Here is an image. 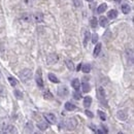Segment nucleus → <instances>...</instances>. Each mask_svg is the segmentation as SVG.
Wrapping results in <instances>:
<instances>
[{
    "mask_svg": "<svg viewBox=\"0 0 134 134\" xmlns=\"http://www.w3.org/2000/svg\"><path fill=\"white\" fill-rule=\"evenodd\" d=\"M73 98H74L75 100H80L81 98H82V94L80 92H77V91L75 90L74 92H73Z\"/></svg>",
    "mask_w": 134,
    "mask_h": 134,
    "instance_id": "31",
    "label": "nucleus"
},
{
    "mask_svg": "<svg viewBox=\"0 0 134 134\" xmlns=\"http://www.w3.org/2000/svg\"><path fill=\"white\" fill-rule=\"evenodd\" d=\"M95 45H96V44H95ZM101 47H102V45H101V44H97V45H96V46H95V48H94V52H93V54H94L95 57H97V56L100 54Z\"/></svg>",
    "mask_w": 134,
    "mask_h": 134,
    "instance_id": "13",
    "label": "nucleus"
},
{
    "mask_svg": "<svg viewBox=\"0 0 134 134\" xmlns=\"http://www.w3.org/2000/svg\"><path fill=\"white\" fill-rule=\"evenodd\" d=\"M32 20L36 23H41L42 21H44V15L40 12H36V13H34V15H32Z\"/></svg>",
    "mask_w": 134,
    "mask_h": 134,
    "instance_id": "6",
    "label": "nucleus"
},
{
    "mask_svg": "<svg viewBox=\"0 0 134 134\" xmlns=\"http://www.w3.org/2000/svg\"><path fill=\"white\" fill-rule=\"evenodd\" d=\"M5 94V89L3 86H0V97H3Z\"/></svg>",
    "mask_w": 134,
    "mask_h": 134,
    "instance_id": "35",
    "label": "nucleus"
},
{
    "mask_svg": "<svg viewBox=\"0 0 134 134\" xmlns=\"http://www.w3.org/2000/svg\"><path fill=\"white\" fill-rule=\"evenodd\" d=\"M82 88H83V92H84V93H89L90 90H91L90 84L87 83V82H84V83L82 84Z\"/></svg>",
    "mask_w": 134,
    "mask_h": 134,
    "instance_id": "10",
    "label": "nucleus"
},
{
    "mask_svg": "<svg viewBox=\"0 0 134 134\" xmlns=\"http://www.w3.org/2000/svg\"><path fill=\"white\" fill-rule=\"evenodd\" d=\"M81 68H82V64L80 63V64H79V66H77V71H80V70H81Z\"/></svg>",
    "mask_w": 134,
    "mask_h": 134,
    "instance_id": "37",
    "label": "nucleus"
},
{
    "mask_svg": "<svg viewBox=\"0 0 134 134\" xmlns=\"http://www.w3.org/2000/svg\"><path fill=\"white\" fill-rule=\"evenodd\" d=\"M130 10H131V8H130V6L128 4H123L122 5V11L124 13H129Z\"/></svg>",
    "mask_w": 134,
    "mask_h": 134,
    "instance_id": "28",
    "label": "nucleus"
},
{
    "mask_svg": "<svg viewBox=\"0 0 134 134\" xmlns=\"http://www.w3.org/2000/svg\"><path fill=\"white\" fill-rule=\"evenodd\" d=\"M72 2H73V5L75 6V7H81V6L83 5L81 0H72Z\"/></svg>",
    "mask_w": 134,
    "mask_h": 134,
    "instance_id": "33",
    "label": "nucleus"
},
{
    "mask_svg": "<svg viewBox=\"0 0 134 134\" xmlns=\"http://www.w3.org/2000/svg\"><path fill=\"white\" fill-rule=\"evenodd\" d=\"M33 124H32V122H28L27 124H26V126H25V129H26V132H32L33 131Z\"/></svg>",
    "mask_w": 134,
    "mask_h": 134,
    "instance_id": "24",
    "label": "nucleus"
},
{
    "mask_svg": "<svg viewBox=\"0 0 134 134\" xmlns=\"http://www.w3.org/2000/svg\"><path fill=\"white\" fill-rule=\"evenodd\" d=\"M87 1H89V2H92V1H93V0H87Z\"/></svg>",
    "mask_w": 134,
    "mask_h": 134,
    "instance_id": "39",
    "label": "nucleus"
},
{
    "mask_svg": "<svg viewBox=\"0 0 134 134\" xmlns=\"http://www.w3.org/2000/svg\"><path fill=\"white\" fill-rule=\"evenodd\" d=\"M22 20L25 21V22H30L32 20V16L29 15V13H24V15H22Z\"/></svg>",
    "mask_w": 134,
    "mask_h": 134,
    "instance_id": "26",
    "label": "nucleus"
},
{
    "mask_svg": "<svg viewBox=\"0 0 134 134\" xmlns=\"http://www.w3.org/2000/svg\"><path fill=\"white\" fill-rule=\"evenodd\" d=\"M85 112H86V115H87V117H89V118H91V119H92V118H94V115H93V112L92 111H90V110H86V111H85Z\"/></svg>",
    "mask_w": 134,
    "mask_h": 134,
    "instance_id": "36",
    "label": "nucleus"
},
{
    "mask_svg": "<svg viewBox=\"0 0 134 134\" xmlns=\"http://www.w3.org/2000/svg\"><path fill=\"white\" fill-rule=\"evenodd\" d=\"M76 126H77V121L74 118L69 119L67 121V123H66V127H67L68 130H74L76 128Z\"/></svg>",
    "mask_w": 134,
    "mask_h": 134,
    "instance_id": "3",
    "label": "nucleus"
},
{
    "mask_svg": "<svg viewBox=\"0 0 134 134\" xmlns=\"http://www.w3.org/2000/svg\"><path fill=\"white\" fill-rule=\"evenodd\" d=\"M44 98H45V99H46V100H53L54 99V96L52 95L51 92L46 91V92H45V94H44Z\"/></svg>",
    "mask_w": 134,
    "mask_h": 134,
    "instance_id": "25",
    "label": "nucleus"
},
{
    "mask_svg": "<svg viewBox=\"0 0 134 134\" xmlns=\"http://www.w3.org/2000/svg\"><path fill=\"white\" fill-rule=\"evenodd\" d=\"M98 115H99L101 121H105V120H106V115H105V112H103L101 110H98Z\"/></svg>",
    "mask_w": 134,
    "mask_h": 134,
    "instance_id": "32",
    "label": "nucleus"
},
{
    "mask_svg": "<svg viewBox=\"0 0 134 134\" xmlns=\"http://www.w3.org/2000/svg\"><path fill=\"white\" fill-rule=\"evenodd\" d=\"M107 16H108V18L111 19V20H112V19H116V18L118 17V11H117L116 9H111V10L108 11Z\"/></svg>",
    "mask_w": 134,
    "mask_h": 134,
    "instance_id": "16",
    "label": "nucleus"
},
{
    "mask_svg": "<svg viewBox=\"0 0 134 134\" xmlns=\"http://www.w3.org/2000/svg\"><path fill=\"white\" fill-rule=\"evenodd\" d=\"M117 117H118V119L122 120V121H125L127 119V112H125L124 110H120V111H118Z\"/></svg>",
    "mask_w": 134,
    "mask_h": 134,
    "instance_id": "11",
    "label": "nucleus"
},
{
    "mask_svg": "<svg viewBox=\"0 0 134 134\" xmlns=\"http://www.w3.org/2000/svg\"><path fill=\"white\" fill-rule=\"evenodd\" d=\"M98 38H99V36H98V34H97V33H94V34L92 35V42H93L94 45L98 41Z\"/></svg>",
    "mask_w": 134,
    "mask_h": 134,
    "instance_id": "34",
    "label": "nucleus"
},
{
    "mask_svg": "<svg viewBox=\"0 0 134 134\" xmlns=\"http://www.w3.org/2000/svg\"><path fill=\"white\" fill-rule=\"evenodd\" d=\"M90 38H91V33H90L89 30H86V31H85V35H84V45H87V44H88V41H89Z\"/></svg>",
    "mask_w": 134,
    "mask_h": 134,
    "instance_id": "12",
    "label": "nucleus"
},
{
    "mask_svg": "<svg viewBox=\"0 0 134 134\" xmlns=\"http://www.w3.org/2000/svg\"><path fill=\"white\" fill-rule=\"evenodd\" d=\"M81 69L83 70V72L89 73L91 71V65L89 64V63H87V64H85V65H82V68Z\"/></svg>",
    "mask_w": 134,
    "mask_h": 134,
    "instance_id": "18",
    "label": "nucleus"
},
{
    "mask_svg": "<svg viewBox=\"0 0 134 134\" xmlns=\"http://www.w3.org/2000/svg\"><path fill=\"white\" fill-rule=\"evenodd\" d=\"M35 81H36V84L39 88L44 87V81H42V77H41V70L37 69V72H36V76H35Z\"/></svg>",
    "mask_w": 134,
    "mask_h": 134,
    "instance_id": "4",
    "label": "nucleus"
},
{
    "mask_svg": "<svg viewBox=\"0 0 134 134\" xmlns=\"http://www.w3.org/2000/svg\"><path fill=\"white\" fill-rule=\"evenodd\" d=\"M69 94V90L66 86H61L58 88V95L61 97V98H65L67 97Z\"/></svg>",
    "mask_w": 134,
    "mask_h": 134,
    "instance_id": "2",
    "label": "nucleus"
},
{
    "mask_svg": "<svg viewBox=\"0 0 134 134\" xmlns=\"http://www.w3.org/2000/svg\"><path fill=\"white\" fill-rule=\"evenodd\" d=\"M45 119L46 120V122H48L50 124H55L56 122H57V118H56V116L54 114H45L44 115Z\"/></svg>",
    "mask_w": 134,
    "mask_h": 134,
    "instance_id": "5",
    "label": "nucleus"
},
{
    "mask_svg": "<svg viewBox=\"0 0 134 134\" xmlns=\"http://www.w3.org/2000/svg\"><path fill=\"white\" fill-rule=\"evenodd\" d=\"M115 1H116V2H120V1H121V0H115Z\"/></svg>",
    "mask_w": 134,
    "mask_h": 134,
    "instance_id": "38",
    "label": "nucleus"
},
{
    "mask_svg": "<svg viewBox=\"0 0 134 134\" xmlns=\"http://www.w3.org/2000/svg\"><path fill=\"white\" fill-rule=\"evenodd\" d=\"M46 60H47L48 64H54V63H56L58 61V56L56 54H51V55H48V57H47Z\"/></svg>",
    "mask_w": 134,
    "mask_h": 134,
    "instance_id": "8",
    "label": "nucleus"
},
{
    "mask_svg": "<svg viewBox=\"0 0 134 134\" xmlns=\"http://www.w3.org/2000/svg\"><path fill=\"white\" fill-rule=\"evenodd\" d=\"M106 8H107V4L106 3H102V4H100L99 6H98L97 12L98 13H102V12H104V10H106Z\"/></svg>",
    "mask_w": 134,
    "mask_h": 134,
    "instance_id": "15",
    "label": "nucleus"
},
{
    "mask_svg": "<svg viewBox=\"0 0 134 134\" xmlns=\"http://www.w3.org/2000/svg\"><path fill=\"white\" fill-rule=\"evenodd\" d=\"M64 106H65V109L68 110V111H71V110L75 109V105L72 104V103H70V102H66Z\"/></svg>",
    "mask_w": 134,
    "mask_h": 134,
    "instance_id": "20",
    "label": "nucleus"
},
{
    "mask_svg": "<svg viewBox=\"0 0 134 134\" xmlns=\"http://www.w3.org/2000/svg\"><path fill=\"white\" fill-rule=\"evenodd\" d=\"M97 97L98 99H99L100 101H103L104 98H105V91L102 87H99L97 89Z\"/></svg>",
    "mask_w": 134,
    "mask_h": 134,
    "instance_id": "7",
    "label": "nucleus"
},
{
    "mask_svg": "<svg viewBox=\"0 0 134 134\" xmlns=\"http://www.w3.org/2000/svg\"><path fill=\"white\" fill-rule=\"evenodd\" d=\"M99 24H100V26H102V27H105L107 24H108V21H107V18L106 17H100V19H99Z\"/></svg>",
    "mask_w": 134,
    "mask_h": 134,
    "instance_id": "17",
    "label": "nucleus"
},
{
    "mask_svg": "<svg viewBox=\"0 0 134 134\" xmlns=\"http://www.w3.org/2000/svg\"><path fill=\"white\" fill-rule=\"evenodd\" d=\"M91 104H92V98H91L90 96H87L84 99V106L85 107H89Z\"/></svg>",
    "mask_w": 134,
    "mask_h": 134,
    "instance_id": "14",
    "label": "nucleus"
},
{
    "mask_svg": "<svg viewBox=\"0 0 134 134\" xmlns=\"http://www.w3.org/2000/svg\"><path fill=\"white\" fill-rule=\"evenodd\" d=\"M8 82H9V84H10V86H12V87H16L17 86V81H16V79H13V77H11V76H9L8 77Z\"/></svg>",
    "mask_w": 134,
    "mask_h": 134,
    "instance_id": "30",
    "label": "nucleus"
},
{
    "mask_svg": "<svg viewBox=\"0 0 134 134\" xmlns=\"http://www.w3.org/2000/svg\"><path fill=\"white\" fill-rule=\"evenodd\" d=\"M3 132H5V133H16V128L11 125H8Z\"/></svg>",
    "mask_w": 134,
    "mask_h": 134,
    "instance_id": "22",
    "label": "nucleus"
},
{
    "mask_svg": "<svg viewBox=\"0 0 134 134\" xmlns=\"http://www.w3.org/2000/svg\"><path fill=\"white\" fill-rule=\"evenodd\" d=\"M66 66L69 70H71V71H73L74 70V64L72 63V61H70V60H66Z\"/></svg>",
    "mask_w": 134,
    "mask_h": 134,
    "instance_id": "27",
    "label": "nucleus"
},
{
    "mask_svg": "<svg viewBox=\"0 0 134 134\" xmlns=\"http://www.w3.org/2000/svg\"><path fill=\"white\" fill-rule=\"evenodd\" d=\"M37 127H38V128H39L41 131H45V130L47 129L48 125H47V123H46L45 121H40V122L37 123Z\"/></svg>",
    "mask_w": 134,
    "mask_h": 134,
    "instance_id": "9",
    "label": "nucleus"
},
{
    "mask_svg": "<svg viewBox=\"0 0 134 134\" xmlns=\"http://www.w3.org/2000/svg\"><path fill=\"white\" fill-rule=\"evenodd\" d=\"M48 80H50L52 83H55V84H58L60 81L58 80V77L56 76V75H54L53 73H50L48 74Z\"/></svg>",
    "mask_w": 134,
    "mask_h": 134,
    "instance_id": "21",
    "label": "nucleus"
},
{
    "mask_svg": "<svg viewBox=\"0 0 134 134\" xmlns=\"http://www.w3.org/2000/svg\"><path fill=\"white\" fill-rule=\"evenodd\" d=\"M13 94H15V96H16L17 99H22V98H23V93L21 92V91L17 90V89L13 91Z\"/></svg>",
    "mask_w": 134,
    "mask_h": 134,
    "instance_id": "29",
    "label": "nucleus"
},
{
    "mask_svg": "<svg viewBox=\"0 0 134 134\" xmlns=\"http://www.w3.org/2000/svg\"><path fill=\"white\" fill-rule=\"evenodd\" d=\"M31 76H32V71H31V69H23L22 71L20 72V77H21V80H22L23 82H28L30 79H31Z\"/></svg>",
    "mask_w": 134,
    "mask_h": 134,
    "instance_id": "1",
    "label": "nucleus"
},
{
    "mask_svg": "<svg viewBox=\"0 0 134 134\" xmlns=\"http://www.w3.org/2000/svg\"><path fill=\"white\" fill-rule=\"evenodd\" d=\"M90 25H91V27H92V28H96L98 26V20L96 19V17H93L92 19H91Z\"/></svg>",
    "mask_w": 134,
    "mask_h": 134,
    "instance_id": "23",
    "label": "nucleus"
},
{
    "mask_svg": "<svg viewBox=\"0 0 134 134\" xmlns=\"http://www.w3.org/2000/svg\"><path fill=\"white\" fill-rule=\"evenodd\" d=\"M71 86L74 88V90L79 91V90H80V81L77 80V79H74V80L71 82Z\"/></svg>",
    "mask_w": 134,
    "mask_h": 134,
    "instance_id": "19",
    "label": "nucleus"
}]
</instances>
